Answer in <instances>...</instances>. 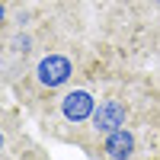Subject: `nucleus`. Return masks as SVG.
Segmentation results:
<instances>
[{"mask_svg": "<svg viewBox=\"0 0 160 160\" xmlns=\"http://www.w3.org/2000/svg\"><path fill=\"white\" fill-rule=\"evenodd\" d=\"M125 106L118 102V99H106V102H99V109L93 112V131L96 135H102V138H109L112 131H118V128H125Z\"/></svg>", "mask_w": 160, "mask_h": 160, "instance_id": "3", "label": "nucleus"}, {"mask_svg": "<svg viewBox=\"0 0 160 160\" xmlns=\"http://www.w3.org/2000/svg\"><path fill=\"white\" fill-rule=\"evenodd\" d=\"M38 83L48 87V90H55V87H64L68 80L74 77V64L71 58H64V55H48L38 61Z\"/></svg>", "mask_w": 160, "mask_h": 160, "instance_id": "1", "label": "nucleus"}, {"mask_svg": "<svg viewBox=\"0 0 160 160\" xmlns=\"http://www.w3.org/2000/svg\"><path fill=\"white\" fill-rule=\"evenodd\" d=\"M135 151H138V138H135V131H128V128H118V131H112V135L102 141L106 160H131Z\"/></svg>", "mask_w": 160, "mask_h": 160, "instance_id": "4", "label": "nucleus"}, {"mask_svg": "<svg viewBox=\"0 0 160 160\" xmlns=\"http://www.w3.org/2000/svg\"><path fill=\"white\" fill-rule=\"evenodd\" d=\"M93 112H96V99L87 90H71L61 96V115L68 122H93Z\"/></svg>", "mask_w": 160, "mask_h": 160, "instance_id": "2", "label": "nucleus"}]
</instances>
